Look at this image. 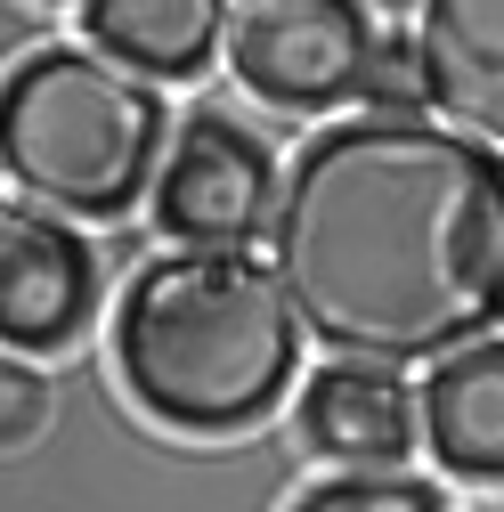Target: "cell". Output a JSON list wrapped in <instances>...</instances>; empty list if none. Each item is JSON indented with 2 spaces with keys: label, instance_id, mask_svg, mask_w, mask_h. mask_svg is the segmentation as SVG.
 <instances>
[{
  "label": "cell",
  "instance_id": "cell-1",
  "mask_svg": "<svg viewBox=\"0 0 504 512\" xmlns=\"http://www.w3.org/2000/svg\"><path fill=\"white\" fill-rule=\"evenodd\" d=\"M269 252L309 342L439 366L504 326V155L423 114L326 122L285 171Z\"/></svg>",
  "mask_w": 504,
  "mask_h": 512
},
{
  "label": "cell",
  "instance_id": "cell-2",
  "mask_svg": "<svg viewBox=\"0 0 504 512\" xmlns=\"http://www.w3.org/2000/svg\"><path fill=\"white\" fill-rule=\"evenodd\" d=\"M301 309L252 252H163L114 301V374L163 431H252L301 374Z\"/></svg>",
  "mask_w": 504,
  "mask_h": 512
},
{
  "label": "cell",
  "instance_id": "cell-3",
  "mask_svg": "<svg viewBox=\"0 0 504 512\" xmlns=\"http://www.w3.org/2000/svg\"><path fill=\"white\" fill-rule=\"evenodd\" d=\"M171 155V106L147 74L114 66L106 49H33L17 57L0 98V163L25 204L122 220L155 196Z\"/></svg>",
  "mask_w": 504,
  "mask_h": 512
},
{
  "label": "cell",
  "instance_id": "cell-4",
  "mask_svg": "<svg viewBox=\"0 0 504 512\" xmlns=\"http://www.w3.org/2000/svg\"><path fill=\"white\" fill-rule=\"evenodd\" d=\"M277 155L261 131H244L236 114L196 106L171 131V155L155 171V228L187 252H252L277 236Z\"/></svg>",
  "mask_w": 504,
  "mask_h": 512
},
{
  "label": "cell",
  "instance_id": "cell-5",
  "mask_svg": "<svg viewBox=\"0 0 504 512\" xmlns=\"http://www.w3.org/2000/svg\"><path fill=\"white\" fill-rule=\"evenodd\" d=\"M374 41L383 25L366 0H244L228 25V66L277 114H334L366 98Z\"/></svg>",
  "mask_w": 504,
  "mask_h": 512
},
{
  "label": "cell",
  "instance_id": "cell-6",
  "mask_svg": "<svg viewBox=\"0 0 504 512\" xmlns=\"http://www.w3.org/2000/svg\"><path fill=\"white\" fill-rule=\"evenodd\" d=\"M98 317V252L41 212H0V342L17 358L33 350H66Z\"/></svg>",
  "mask_w": 504,
  "mask_h": 512
},
{
  "label": "cell",
  "instance_id": "cell-7",
  "mask_svg": "<svg viewBox=\"0 0 504 512\" xmlns=\"http://www.w3.org/2000/svg\"><path fill=\"white\" fill-rule=\"evenodd\" d=\"M293 423L326 464H407V447L423 439V391H407V374L383 358H326L301 382Z\"/></svg>",
  "mask_w": 504,
  "mask_h": 512
},
{
  "label": "cell",
  "instance_id": "cell-8",
  "mask_svg": "<svg viewBox=\"0 0 504 512\" xmlns=\"http://www.w3.org/2000/svg\"><path fill=\"white\" fill-rule=\"evenodd\" d=\"M423 447L448 480L504 488V334H480L423 374Z\"/></svg>",
  "mask_w": 504,
  "mask_h": 512
},
{
  "label": "cell",
  "instance_id": "cell-9",
  "mask_svg": "<svg viewBox=\"0 0 504 512\" xmlns=\"http://www.w3.org/2000/svg\"><path fill=\"white\" fill-rule=\"evenodd\" d=\"M431 114L456 131L504 139V0H423L415 17Z\"/></svg>",
  "mask_w": 504,
  "mask_h": 512
},
{
  "label": "cell",
  "instance_id": "cell-10",
  "mask_svg": "<svg viewBox=\"0 0 504 512\" xmlns=\"http://www.w3.org/2000/svg\"><path fill=\"white\" fill-rule=\"evenodd\" d=\"M228 0H82V41L147 82H196L228 49Z\"/></svg>",
  "mask_w": 504,
  "mask_h": 512
},
{
  "label": "cell",
  "instance_id": "cell-11",
  "mask_svg": "<svg viewBox=\"0 0 504 512\" xmlns=\"http://www.w3.org/2000/svg\"><path fill=\"white\" fill-rule=\"evenodd\" d=\"M293 512H448V496L415 472H391V464H358V472L342 464L334 480H309L293 496Z\"/></svg>",
  "mask_w": 504,
  "mask_h": 512
},
{
  "label": "cell",
  "instance_id": "cell-12",
  "mask_svg": "<svg viewBox=\"0 0 504 512\" xmlns=\"http://www.w3.org/2000/svg\"><path fill=\"white\" fill-rule=\"evenodd\" d=\"M423 106H431L423 49H415V33L383 25V41H374V66H366V114H423Z\"/></svg>",
  "mask_w": 504,
  "mask_h": 512
},
{
  "label": "cell",
  "instance_id": "cell-13",
  "mask_svg": "<svg viewBox=\"0 0 504 512\" xmlns=\"http://www.w3.org/2000/svg\"><path fill=\"white\" fill-rule=\"evenodd\" d=\"M41 415H49L41 374H33V366H17V350H9V366H0V431H9V447H25V439L41 431Z\"/></svg>",
  "mask_w": 504,
  "mask_h": 512
}]
</instances>
